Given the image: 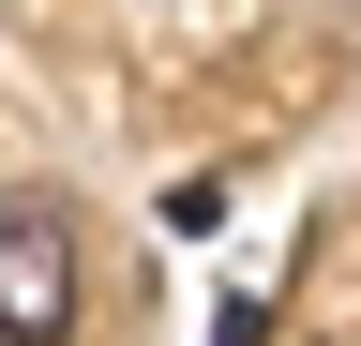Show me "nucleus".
<instances>
[{"label": "nucleus", "mask_w": 361, "mask_h": 346, "mask_svg": "<svg viewBox=\"0 0 361 346\" xmlns=\"http://www.w3.org/2000/svg\"><path fill=\"white\" fill-rule=\"evenodd\" d=\"M75 331V226L45 196L0 211V346H61Z\"/></svg>", "instance_id": "nucleus-1"}, {"label": "nucleus", "mask_w": 361, "mask_h": 346, "mask_svg": "<svg viewBox=\"0 0 361 346\" xmlns=\"http://www.w3.org/2000/svg\"><path fill=\"white\" fill-rule=\"evenodd\" d=\"M211 346H271V301H226V316H211Z\"/></svg>", "instance_id": "nucleus-2"}]
</instances>
